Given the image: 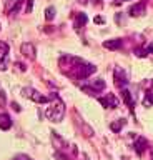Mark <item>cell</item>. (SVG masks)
I'll return each mask as SVG.
<instances>
[{
	"label": "cell",
	"instance_id": "6da1fadb",
	"mask_svg": "<svg viewBox=\"0 0 153 160\" xmlns=\"http://www.w3.org/2000/svg\"><path fill=\"white\" fill-rule=\"evenodd\" d=\"M48 102L52 103L47 107V112H45L47 118L50 122H62L63 115H65V105L60 100V97L57 93H50L48 95Z\"/></svg>",
	"mask_w": 153,
	"mask_h": 160
},
{
	"label": "cell",
	"instance_id": "7a4b0ae2",
	"mask_svg": "<svg viewBox=\"0 0 153 160\" xmlns=\"http://www.w3.org/2000/svg\"><path fill=\"white\" fill-rule=\"evenodd\" d=\"M22 95L28 100H32V102H37V103H48V97L45 95H42L38 90L32 88V87H25L22 88Z\"/></svg>",
	"mask_w": 153,
	"mask_h": 160
},
{
	"label": "cell",
	"instance_id": "3957f363",
	"mask_svg": "<svg viewBox=\"0 0 153 160\" xmlns=\"http://www.w3.org/2000/svg\"><path fill=\"white\" fill-rule=\"evenodd\" d=\"M98 102H100L105 108H117L118 105H120V100H118V97H117V95H113V93L103 95V97L98 98Z\"/></svg>",
	"mask_w": 153,
	"mask_h": 160
},
{
	"label": "cell",
	"instance_id": "277c9868",
	"mask_svg": "<svg viewBox=\"0 0 153 160\" xmlns=\"http://www.w3.org/2000/svg\"><path fill=\"white\" fill-rule=\"evenodd\" d=\"M113 78H115L117 87H120V88H125V85L128 83V78H127L125 70H122L120 67H117L115 70H113Z\"/></svg>",
	"mask_w": 153,
	"mask_h": 160
},
{
	"label": "cell",
	"instance_id": "5b68a950",
	"mask_svg": "<svg viewBox=\"0 0 153 160\" xmlns=\"http://www.w3.org/2000/svg\"><path fill=\"white\" fill-rule=\"evenodd\" d=\"M146 148H148V140L145 137H136V140H135V152L138 155H143L146 152Z\"/></svg>",
	"mask_w": 153,
	"mask_h": 160
},
{
	"label": "cell",
	"instance_id": "8992f818",
	"mask_svg": "<svg viewBox=\"0 0 153 160\" xmlns=\"http://www.w3.org/2000/svg\"><path fill=\"white\" fill-rule=\"evenodd\" d=\"M20 50H22V53L25 55V57H28V58H35L37 48H35V45H33V43H30V42H25V43H22Z\"/></svg>",
	"mask_w": 153,
	"mask_h": 160
},
{
	"label": "cell",
	"instance_id": "52a82bcc",
	"mask_svg": "<svg viewBox=\"0 0 153 160\" xmlns=\"http://www.w3.org/2000/svg\"><path fill=\"white\" fill-rule=\"evenodd\" d=\"M88 22V17L85 13H75V18H73V27H75L77 30H80L82 27H85V23Z\"/></svg>",
	"mask_w": 153,
	"mask_h": 160
},
{
	"label": "cell",
	"instance_id": "ba28073f",
	"mask_svg": "<svg viewBox=\"0 0 153 160\" xmlns=\"http://www.w3.org/2000/svg\"><path fill=\"white\" fill-rule=\"evenodd\" d=\"M122 38H112V40H105L103 42V47L108 48V50H118V48H122Z\"/></svg>",
	"mask_w": 153,
	"mask_h": 160
},
{
	"label": "cell",
	"instance_id": "9c48e42d",
	"mask_svg": "<svg viewBox=\"0 0 153 160\" xmlns=\"http://www.w3.org/2000/svg\"><path fill=\"white\" fill-rule=\"evenodd\" d=\"M12 128V118L8 113H0V130Z\"/></svg>",
	"mask_w": 153,
	"mask_h": 160
},
{
	"label": "cell",
	"instance_id": "30bf717a",
	"mask_svg": "<svg viewBox=\"0 0 153 160\" xmlns=\"http://www.w3.org/2000/svg\"><path fill=\"white\" fill-rule=\"evenodd\" d=\"M145 13V5L143 3H136V5H133V7L130 8V15L131 17H140V15Z\"/></svg>",
	"mask_w": 153,
	"mask_h": 160
},
{
	"label": "cell",
	"instance_id": "8fae6325",
	"mask_svg": "<svg viewBox=\"0 0 153 160\" xmlns=\"http://www.w3.org/2000/svg\"><path fill=\"white\" fill-rule=\"evenodd\" d=\"M52 143H53V147H55L57 150H63V148H65V142H63V138H60L55 132L52 133Z\"/></svg>",
	"mask_w": 153,
	"mask_h": 160
},
{
	"label": "cell",
	"instance_id": "7c38bea8",
	"mask_svg": "<svg viewBox=\"0 0 153 160\" xmlns=\"http://www.w3.org/2000/svg\"><path fill=\"white\" fill-rule=\"evenodd\" d=\"M88 85H90V87H93V88L97 90V92H102V90H105V87H107V83L103 82L102 78H95V80H92V82L88 83Z\"/></svg>",
	"mask_w": 153,
	"mask_h": 160
},
{
	"label": "cell",
	"instance_id": "4fadbf2b",
	"mask_svg": "<svg viewBox=\"0 0 153 160\" xmlns=\"http://www.w3.org/2000/svg\"><path fill=\"white\" fill-rule=\"evenodd\" d=\"M122 97H123V102H125V103L128 105V107H133V103H135V102H133L131 93L128 92L127 88H122Z\"/></svg>",
	"mask_w": 153,
	"mask_h": 160
},
{
	"label": "cell",
	"instance_id": "5bb4252c",
	"mask_svg": "<svg viewBox=\"0 0 153 160\" xmlns=\"http://www.w3.org/2000/svg\"><path fill=\"white\" fill-rule=\"evenodd\" d=\"M123 125H125V120L120 118V120H115V122H112V123H110V128H112V132L120 133V130H122Z\"/></svg>",
	"mask_w": 153,
	"mask_h": 160
},
{
	"label": "cell",
	"instance_id": "9a60e30c",
	"mask_svg": "<svg viewBox=\"0 0 153 160\" xmlns=\"http://www.w3.org/2000/svg\"><path fill=\"white\" fill-rule=\"evenodd\" d=\"M8 52H10V47L5 42H0V60L8 57Z\"/></svg>",
	"mask_w": 153,
	"mask_h": 160
},
{
	"label": "cell",
	"instance_id": "2e32d148",
	"mask_svg": "<svg viewBox=\"0 0 153 160\" xmlns=\"http://www.w3.org/2000/svg\"><path fill=\"white\" fill-rule=\"evenodd\" d=\"M143 105H145V107H151L153 105V93L151 92H146L145 98H143Z\"/></svg>",
	"mask_w": 153,
	"mask_h": 160
},
{
	"label": "cell",
	"instance_id": "e0dca14e",
	"mask_svg": "<svg viewBox=\"0 0 153 160\" xmlns=\"http://www.w3.org/2000/svg\"><path fill=\"white\" fill-rule=\"evenodd\" d=\"M45 18H47V20H53V18H55V8H53V7H48V8L45 10Z\"/></svg>",
	"mask_w": 153,
	"mask_h": 160
},
{
	"label": "cell",
	"instance_id": "ac0fdd59",
	"mask_svg": "<svg viewBox=\"0 0 153 160\" xmlns=\"http://www.w3.org/2000/svg\"><path fill=\"white\" fill-rule=\"evenodd\" d=\"M135 55H136V57H146V55H148V50H145V48H135Z\"/></svg>",
	"mask_w": 153,
	"mask_h": 160
},
{
	"label": "cell",
	"instance_id": "d6986e66",
	"mask_svg": "<svg viewBox=\"0 0 153 160\" xmlns=\"http://www.w3.org/2000/svg\"><path fill=\"white\" fill-rule=\"evenodd\" d=\"M7 65H8V57L0 60V72H5V70H7Z\"/></svg>",
	"mask_w": 153,
	"mask_h": 160
},
{
	"label": "cell",
	"instance_id": "ffe728a7",
	"mask_svg": "<svg viewBox=\"0 0 153 160\" xmlns=\"http://www.w3.org/2000/svg\"><path fill=\"white\" fill-rule=\"evenodd\" d=\"M32 7H33V0H27V8H25V12L30 13V12H32Z\"/></svg>",
	"mask_w": 153,
	"mask_h": 160
},
{
	"label": "cell",
	"instance_id": "44dd1931",
	"mask_svg": "<svg viewBox=\"0 0 153 160\" xmlns=\"http://www.w3.org/2000/svg\"><path fill=\"white\" fill-rule=\"evenodd\" d=\"M95 23H105V18L100 17V15H97V17H95Z\"/></svg>",
	"mask_w": 153,
	"mask_h": 160
},
{
	"label": "cell",
	"instance_id": "7402d4cb",
	"mask_svg": "<svg viewBox=\"0 0 153 160\" xmlns=\"http://www.w3.org/2000/svg\"><path fill=\"white\" fill-rule=\"evenodd\" d=\"M15 160H30V158H28L27 155H17V157H15Z\"/></svg>",
	"mask_w": 153,
	"mask_h": 160
},
{
	"label": "cell",
	"instance_id": "603a6c76",
	"mask_svg": "<svg viewBox=\"0 0 153 160\" xmlns=\"http://www.w3.org/2000/svg\"><path fill=\"white\" fill-rule=\"evenodd\" d=\"M3 100H5V92L0 90V103H3Z\"/></svg>",
	"mask_w": 153,
	"mask_h": 160
},
{
	"label": "cell",
	"instance_id": "cb8c5ba5",
	"mask_svg": "<svg viewBox=\"0 0 153 160\" xmlns=\"http://www.w3.org/2000/svg\"><path fill=\"white\" fill-rule=\"evenodd\" d=\"M12 107H13V110H20V108H18V105H17L15 102H13V103H12Z\"/></svg>",
	"mask_w": 153,
	"mask_h": 160
},
{
	"label": "cell",
	"instance_id": "d4e9b609",
	"mask_svg": "<svg viewBox=\"0 0 153 160\" xmlns=\"http://www.w3.org/2000/svg\"><path fill=\"white\" fill-rule=\"evenodd\" d=\"M146 50H148V53H151V52H153V45H150V47H148Z\"/></svg>",
	"mask_w": 153,
	"mask_h": 160
},
{
	"label": "cell",
	"instance_id": "484cf974",
	"mask_svg": "<svg viewBox=\"0 0 153 160\" xmlns=\"http://www.w3.org/2000/svg\"><path fill=\"white\" fill-rule=\"evenodd\" d=\"M78 160H87V155H80V158Z\"/></svg>",
	"mask_w": 153,
	"mask_h": 160
},
{
	"label": "cell",
	"instance_id": "4316f807",
	"mask_svg": "<svg viewBox=\"0 0 153 160\" xmlns=\"http://www.w3.org/2000/svg\"><path fill=\"white\" fill-rule=\"evenodd\" d=\"M78 2H80V3H87V0H78Z\"/></svg>",
	"mask_w": 153,
	"mask_h": 160
},
{
	"label": "cell",
	"instance_id": "83f0119b",
	"mask_svg": "<svg viewBox=\"0 0 153 160\" xmlns=\"http://www.w3.org/2000/svg\"><path fill=\"white\" fill-rule=\"evenodd\" d=\"M10 2H15V0H10Z\"/></svg>",
	"mask_w": 153,
	"mask_h": 160
},
{
	"label": "cell",
	"instance_id": "f1b7e54d",
	"mask_svg": "<svg viewBox=\"0 0 153 160\" xmlns=\"http://www.w3.org/2000/svg\"><path fill=\"white\" fill-rule=\"evenodd\" d=\"M151 160H153V155H151Z\"/></svg>",
	"mask_w": 153,
	"mask_h": 160
}]
</instances>
